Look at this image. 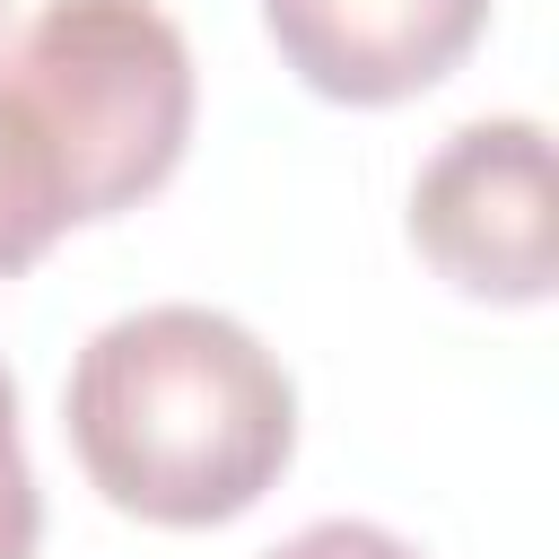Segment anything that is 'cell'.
I'll use <instances>...</instances> for the list:
<instances>
[{
    "mask_svg": "<svg viewBox=\"0 0 559 559\" xmlns=\"http://www.w3.org/2000/svg\"><path fill=\"white\" fill-rule=\"evenodd\" d=\"M61 428L87 480L140 524H227L297 454L288 367L218 306L114 314L61 393Z\"/></svg>",
    "mask_w": 559,
    "mask_h": 559,
    "instance_id": "cell-1",
    "label": "cell"
},
{
    "mask_svg": "<svg viewBox=\"0 0 559 559\" xmlns=\"http://www.w3.org/2000/svg\"><path fill=\"white\" fill-rule=\"evenodd\" d=\"M0 79L52 166L70 227L148 201L183 166L192 52L157 0H44L0 52Z\"/></svg>",
    "mask_w": 559,
    "mask_h": 559,
    "instance_id": "cell-2",
    "label": "cell"
},
{
    "mask_svg": "<svg viewBox=\"0 0 559 559\" xmlns=\"http://www.w3.org/2000/svg\"><path fill=\"white\" fill-rule=\"evenodd\" d=\"M411 245L463 288L498 306H542L559 280L550 227V131L524 114L463 122L411 183Z\"/></svg>",
    "mask_w": 559,
    "mask_h": 559,
    "instance_id": "cell-3",
    "label": "cell"
},
{
    "mask_svg": "<svg viewBox=\"0 0 559 559\" xmlns=\"http://www.w3.org/2000/svg\"><path fill=\"white\" fill-rule=\"evenodd\" d=\"M262 26L314 96L402 105L480 44L489 0H262Z\"/></svg>",
    "mask_w": 559,
    "mask_h": 559,
    "instance_id": "cell-4",
    "label": "cell"
},
{
    "mask_svg": "<svg viewBox=\"0 0 559 559\" xmlns=\"http://www.w3.org/2000/svg\"><path fill=\"white\" fill-rule=\"evenodd\" d=\"M70 227L61 192H52V166L35 148V131L17 122L9 105V79H0V280H17L26 262H44V245Z\"/></svg>",
    "mask_w": 559,
    "mask_h": 559,
    "instance_id": "cell-5",
    "label": "cell"
},
{
    "mask_svg": "<svg viewBox=\"0 0 559 559\" xmlns=\"http://www.w3.org/2000/svg\"><path fill=\"white\" fill-rule=\"evenodd\" d=\"M35 533H44V498H35L26 437H17V384L0 367V559H35Z\"/></svg>",
    "mask_w": 559,
    "mask_h": 559,
    "instance_id": "cell-6",
    "label": "cell"
},
{
    "mask_svg": "<svg viewBox=\"0 0 559 559\" xmlns=\"http://www.w3.org/2000/svg\"><path fill=\"white\" fill-rule=\"evenodd\" d=\"M262 559H419L402 533H384V524H358V515H323V524H306V533H288L280 550H262Z\"/></svg>",
    "mask_w": 559,
    "mask_h": 559,
    "instance_id": "cell-7",
    "label": "cell"
}]
</instances>
